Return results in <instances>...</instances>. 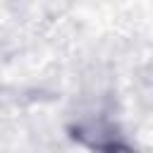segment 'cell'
I'll list each match as a JSON object with an SVG mask.
<instances>
[{
  "instance_id": "6da1fadb",
  "label": "cell",
  "mask_w": 153,
  "mask_h": 153,
  "mask_svg": "<svg viewBox=\"0 0 153 153\" xmlns=\"http://www.w3.org/2000/svg\"><path fill=\"white\" fill-rule=\"evenodd\" d=\"M69 136H72L76 143H81V146H86V148H93L96 153L103 151L108 143H112V141L120 139V136H117V127H115L110 120L100 117V115L79 117V120L69 127Z\"/></svg>"
},
{
  "instance_id": "7a4b0ae2",
  "label": "cell",
  "mask_w": 153,
  "mask_h": 153,
  "mask_svg": "<svg viewBox=\"0 0 153 153\" xmlns=\"http://www.w3.org/2000/svg\"><path fill=\"white\" fill-rule=\"evenodd\" d=\"M98 153H139L136 148H131L129 143H124V141H112V143H108L103 151H98Z\"/></svg>"
}]
</instances>
